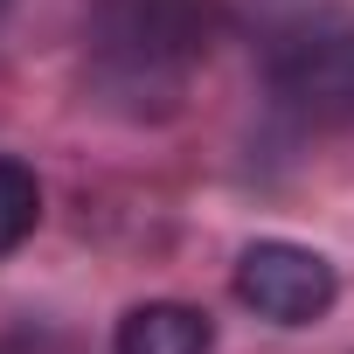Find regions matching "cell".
<instances>
[{
  "label": "cell",
  "mask_w": 354,
  "mask_h": 354,
  "mask_svg": "<svg viewBox=\"0 0 354 354\" xmlns=\"http://www.w3.org/2000/svg\"><path fill=\"white\" fill-rule=\"evenodd\" d=\"M0 15H8V0H0Z\"/></svg>",
  "instance_id": "obj_6"
},
{
  "label": "cell",
  "mask_w": 354,
  "mask_h": 354,
  "mask_svg": "<svg viewBox=\"0 0 354 354\" xmlns=\"http://www.w3.org/2000/svg\"><path fill=\"white\" fill-rule=\"evenodd\" d=\"M216 0H91L97 77L125 97H174L188 70L216 49Z\"/></svg>",
  "instance_id": "obj_1"
},
{
  "label": "cell",
  "mask_w": 354,
  "mask_h": 354,
  "mask_svg": "<svg viewBox=\"0 0 354 354\" xmlns=\"http://www.w3.org/2000/svg\"><path fill=\"white\" fill-rule=\"evenodd\" d=\"M42 223V181H35V167L21 160H0V257L21 250Z\"/></svg>",
  "instance_id": "obj_5"
},
{
  "label": "cell",
  "mask_w": 354,
  "mask_h": 354,
  "mask_svg": "<svg viewBox=\"0 0 354 354\" xmlns=\"http://www.w3.org/2000/svg\"><path fill=\"white\" fill-rule=\"evenodd\" d=\"M111 354H216V319L181 299H146L118 319Z\"/></svg>",
  "instance_id": "obj_4"
},
{
  "label": "cell",
  "mask_w": 354,
  "mask_h": 354,
  "mask_svg": "<svg viewBox=\"0 0 354 354\" xmlns=\"http://www.w3.org/2000/svg\"><path fill=\"white\" fill-rule=\"evenodd\" d=\"M333 292H340L333 264H326L319 250H306V243L257 236V243H243V257H236V299H243L257 319H271V326H313V319H326Z\"/></svg>",
  "instance_id": "obj_3"
},
{
  "label": "cell",
  "mask_w": 354,
  "mask_h": 354,
  "mask_svg": "<svg viewBox=\"0 0 354 354\" xmlns=\"http://www.w3.org/2000/svg\"><path fill=\"white\" fill-rule=\"evenodd\" d=\"M271 91L306 125H347L354 118V21L347 15H306V21L278 28Z\"/></svg>",
  "instance_id": "obj_2"
}]
</instances>
